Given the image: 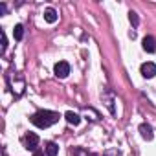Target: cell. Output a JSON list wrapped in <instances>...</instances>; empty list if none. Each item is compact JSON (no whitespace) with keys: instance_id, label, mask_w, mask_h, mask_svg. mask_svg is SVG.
Wrapping results in <instances>:
<instances>
[{"instance_id":"6da1fadb","label":"cell","mask_w":156,"mask_h":156,"mask_svg":"<svg viewBox=\"0 0 156 156\" xmlns=\"http://www.w3.org/2000/svg\"><path fill=\"white\" fill-rule=\"evenodd\" d=\"M30 119H31V123H33L35 127H39V129H48V127H51L53 123L59 121V114H57V112H51V110H39V112H35Z\"/></svg>"},{"instance_id":"7a4b0ae2","label":"cell","mask_w":156,"mask_h":156,"mask_svg":"<svg viewBox=\"0 0 156 156\" xmlns=\"http://www.w3.org/2000/svg\"><path fill=\"white\" fill-rule=\"evenodd\" d=\"M53 72H55L57 77L64 79V77H68V73H70V64H68L66 61H59V62L53 66Z\"/></svg>"},{"instance_id":"3957f363","label":"cell","mask_w":156,"mask_h":156,"mask_svg":"<svg viewBox=\"0 0 156 156\" xmlns=\"http://www.w3.org/2000/svg\"><path fill=\"white\" fill-rule=\"evenodd\" d=\"M140 72H141V75L145 77V79H152V77L156 75V64L154 62H143Z\"/></svg>"},{"instance_id":"277c9868","label":"cell","mask_w":156,"mask_h":156,"mask_svg":"<svg viewBox=\"0 0 156 156\" xmlns=\"http://www.w3.org/2000/svg\"><path fill=\"white\" fill-rule=\"evenodd\" d=\"M24 145H26V149H28V151H35V149H37V145H39V136H37V134H33V132L26 134V138H24Z\"/></svg>"},{"instance_id":"5b68a950","label":"cell","mask_w":156,"mask_h":156,"mask_svg":"<svg viewBox=\"0 0 156 156\" xmlns=\"http://www.w3.org/2000/svg\"><path fill=\"white\" fill-rule=\"evenodd\" d=\"M141 46H143V50H145L147 53H154V51H156V41H154V37L147 35V37L143 39Z\"/></svg>"},{"instance_id":"8992f818","label":"cell","mask_w":156,"mask_h":156,"mask_svg":"<svg viewBox=\"0 0 156 156\" xmlns=\"http://www.w3.org/2000/svg\"><path fill=\"white\" fill-rule=\"evenodd\" d=\"M44 152H46V156H57L59 154V145L53 143V141H48L44 145Z\"/></svg>"},{"instance_id":"52a82bcc","label":"cell","mask_w":156,"mask_h":156,"mask_svg":"<svg viewBox=\"0 0 156 156\" xmlns=\"http://www.w3.org/2000/svg\"><path fill=\"white\" fill-rule=\"evenodd\" d=\"M64 119H66V121H68L70 125H73V127H77V125H79V123H81V118H79V116H77L75 112H72V110L64 114Z\"/></svg>"},{"instance_id":"ba28073f","label":"cell","mask_w":156,"mask_h":156,"mask_svg":"<svg viewBox=\"0 0 156 156\" xmlns=\"http://www.w3.org/2000/svg\"><path fill=\"white\" fill-rule=\"evenodd\" d=\"M44 20H46L48 24H53V22H57V11H55L53 8H48V9L44 11Z\"/></svg>"},{"instance_id":"9c48e42d","label":"cell","mask_w":156,"mask_h":156,"mask_svg":"<svg viewBox=\"0 0 156 156\" xmlns=\"http://www.w3.org/2000/svg\"><path fill=\"white\" fill-rule=\"evenodd\" d=\"M140 132H141V136H143L145 140H152V129H151L147 123H141V125H140Z\"/></svg>"},{"instance_id":"30bf717a","label":"cell","mask_w":156,"mask_h":156,"mask_svg":"<svg viewBox=\"0 0 156 156\" xmlns=\"http://www.w3.org/2000/svg\"><path fill=\"white\" fill-rule=\"evenodd\" d=\"M13 35H15L17 41H20V39L24 37V28H22V24H17V26L13 28Z\"/></svg>"},{"instance_id":"8fae6325","label":"cell","mask_w":156,"mask_h":156,"mask_svg":"<svg viewBox=\"0 0 156 156\" xmlns=\"http://www.w3.org/2000/svg\"><path fill=\"white\" fill-rule=\"evenodd\" d=\"M129 20H130V24H132V26L136 28V26L140 24V19H138V13H134V11H130V13H129Z\"/></svg>"},{"instance_id":"7c38bea8","label":"cell","mask_w":156,"mask_h":156,"mask_svg":"<svg viewBox=\"0 0 156 156\" xmlns=\"http://www.w3.org/2000/svg\"><path fill=\"white\" fill-rule=\"evenodd\" d=\"M0 35H2V53H4L6 48H8V39H6V33L4 31H0Z\"/></svg>"},{"instance_id":"4fadbf2b","label":"cell","mask_w":156,"mask_h":156,"mask_svg":"<svg viewBox=\"0 0 156 156\" xmlns=\"http://www.w3.org/2000/svg\"><path fill=\"white\" fill-rule=\"evenodd\" d=\"M6 9H8V8H6V4H0V13L4 15V13H6Z\"/></svg>"},{"instance_id":"5bb4252c","label":"cell","mask_w":156,"mask_h":156,"mask_svg":"<svg viewBox=\"0 0 156 156\" xmlns=\"http://www.w3.org/2000/svg\"><path fill=\"white\" fill-rule=\"evenodd\" d=\"M33 156H46V154H44V152H35Z\"/></svg>"}]
</instances>
